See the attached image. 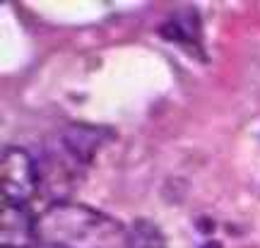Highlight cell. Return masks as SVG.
<instances>
[{
	"mask_svg": "<svg viewBox=\"0 0 260 248\" xmlns=\"http://www.w3.org/2000/svg\"><path fill=\"white\" fill-rule=\"evenodd\" d=\"M111 138L113 135L109 133V128H96V126H87V123H70L56 135V147L51 152L77 171V169H84L96 157V152Z\"/></svg>",
	"mask_w": 260,
	"mask_h": 248,
	"instance_id": "3",
	"label": "cell"
},
{
	"mask_svg": "<svg viewBox=\"0 0 260 248\" xmlns=\"http://www.w3.org/2000/svg\"><path fill=\"white\" fill-rule=\"evenodd\" d=\"M200 248H222V243H219V241H207V243H203Z\"/></svg>",
	"mask_w": 260,
	"mask_h": 248,
	"instance_id": "7",
	"label": "cell"
},
{
	"mask_svg": "<svg viewBox=\"0 0 260 248\" xmlns=\"http://www.w3.org/2000/svg\"><path fill=\"white\" fill-rule=\"evenodd\" d=\"M125 231L106 212L58 200L37 217V248H123Z\"/></svg>",
	"mask_w": 260,
	"mask_h": 248,
	"instance_id": "1",
	"label": "cell"
},
{
	"mask_svg": "<svg viewBox=\"0 0 260 248\" xmlns=\"http://www.w3.org/2000/svg\"><path fill=\"white\" fill-rule=\"evenodd\" d=\"M161 37L167 41H176V44H188L193 46L200 41V19L198 12H186V15H174L167 24L161 27Z\"/></svg>",
	"mask_w": 260,
	"mask_h": 248,
	"instance_id": "5",
	"label": "cell"
},
{
	"mask_svg": "<svg viewBox=\"0 0 260 248\" xmlns=\"http://www.w3.org/2000/svg\"><path fill=\"white\" fill-rule=\"evenodd\" d=\"M123 248H167V239L154 222L135 220L125 231V246Z\"/></svg>",
	"mask_w": 260,
	"mask_h": 248,
	"instance_id": "6",
	"label": "cell"
},
{
	"mask_svg": "<svg viewBox=\"0 0 260 248\" xmlns=\"http://www.w3.org/2000/svg\"><path fill=\"white\" fill-rule=\"evenodd\" d=\"M0 246L37 248V217L29 205L3 202L0 207Z\"/></svg>",
	"mask_w": 260,
	"mask_h": 248,
	"instance_id": "4",
	"label": "cell"
},
{
	"mask_svg": "<svg viewBox=\"0 0 260 248\" xmlns=\"http://www.w3.org/2000/svg\"><path fill=\"white\" fill-rule=\"evenodd\" d=\"M41 178H39V166L31 159L27 149L8 147L0 159V191L3 202H15V205H27L37 195Z\"/></svg>",
	"mask_w": 260,
	"mask_h": 248,
	"instance_id": "2",
	"label": "cell"
}]
</instances>
